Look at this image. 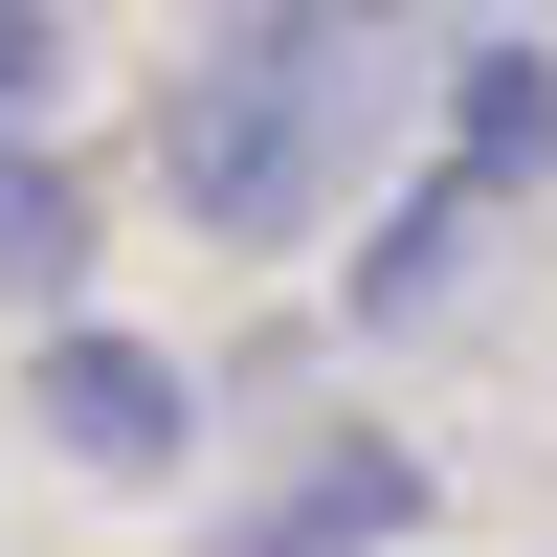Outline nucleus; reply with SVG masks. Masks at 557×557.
<instances>
[{"instance_id": "nucleus-7", "label": "nucleus", "mask_w": 557, "mask_h": 557, "mask_svg": "<svg viewBox=\"0 0 557 557\" xmlns=\"http://www.w3.org/2000/svg\"><path fill=\"white\" fill-rule=\"evenodd\" d=\"M357 23H401V0H201V45H357Z\"/></svg>"}, {"instance_id": "nucleus-2", "label": "nucleus", "mask_w": 557, "mask_h": 557, "mask_svg": "<svg viewBox=\"0 0 557 557\" xmlns=\"http://www.w3.org/2000/svg\"><path fill=\"white\" fill-rule=\"evenodd\" d=\"M23 401H45V446H67V469H112V491H157L178 446H201V380H178V357H134V335H45L23 357Z\"/></svg>"}, {"instance_id": "nucleus-4", "label": "nucleus", "mask_w": 557, "mask_h": 557, "mask_svg": "<svg viewBox=\"0 0 557 557\" xmlns=\"http://www.w3.org/2000/svg\"><path fill=\"white\" fill-rule=\"evenodd\" d=\"M491 223H513V201H491L469 157H424V178H401V223L357 246V335H380V312H446V290H469V246H491Z\"/></svg>"}, {"instance_id": "nucleus-8", "label": "nucleus", "mask_w": 557, "mask_h": 557, "mask_svg": "<svg viewBox=\"0 0 557 557\" xmlns=\"http://www.w3.org/2000/svg\"><path fill=\"white\" fill-rule=\"evenodd\" d=\"M45 89H67V0H0V134H23Z\"/></svg>"}, {"instance_id": "nucleus-1", "label": "nucleus", "mask_w": 557, "mask_h": 557, "mask_svg": "<svg viewBox=\"0 0 557 557\" xmlns=\"http://www.w3.org/2000/svg\"><path fill=\"white\" fill-rule=\"evenodd\" d=\"M380 112H401V23H357V45H201L178 67V223H223V246L335 223Z\"/></svg>"}, {"instance_id": "nucleus-5", "label": "nucleus", "mask_w": 557, "mask_h": 557, "mask_svg": "<svg viewBox=\"0 0 557 557\" xmlns=\"http://www.w3.org/2000/svg\"><path fill=\"white\" fill-rule=\"evenodd\" d=\"M446 157H469L491 201H535L557 178V45H469V67H446Z\"/></svg>"}, {"instance_id": "nucleus-3", "label": "nucleus", "mask_w": 557, "mask_h": 557, "mask_svg": "<svg viewBox=\"0 0 557 557\" xmlns=\"http://www.w3.org/2000/svg\"><path fill=\"white\" fill-rule=\"evenodd\" d=\"M380 535H424V469H401L380 424H335L290 491H246V513H223L201 557H380Z\"/></svg>"}, {"instance_id": "nucleus-6", "label": "nucleus", "mask_w": 557, "mask_h": 557, "mask_svg": "<svg viewBox=\"0 0 557 557\" xmlns=\"http://www.w3.org/2000/svg\"><path fill=\"white\" fill-rule=\"evenodd\" d=\"M67 268H89V201L23 157V134H0V290H67Z\"/></svg>"}]
</instances>
